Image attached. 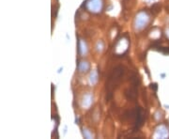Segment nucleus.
Instances as JSON below:
<instances>
[{
	"instance_id": "obj_2",
	"label": "nucleus",
	"mask_w": 169,
	"mask_h": 139,
	"mask_svg": "<svg viewBox=\"0 0 169 139\" xmlns=\"http://www.w3.org/2000/svg\"><path fill=\"white\" fill-rule=\"evenodd\" d=\"M151 87H153L154 90H157V85H156V84H153V85H151Z\"/></svg>"
},
{
	"instance_id": "obj_3",
	"label": "nucleus",
	"mask_w": 169,
	"mask_h": 139,
	"mask_svg": "<svg viewBox=\"0 0 169 139\" xmlns=\"http://www.w3.org/2000/svg\"><path fill=\"white\" fill-rule=\"evenodd\" d=\"M62 70H63V68H60V69H59V70H58V71H57V73H60V72H61V71H62Z\"/></svg>"
},
{
	"instance_id": "obj_1",
	"label": "nucleus",
	"mask_w": 169,
	"mask_h": 139,
	"mask_svg": "<svg viewBox=\"0 0 169 139\" xmlns=\"http://www.w3.org/2000/svg\"><path fill=\"white\" fill-rule=\"evenodd\" d=\"M123 74H124V68L122 66H118L116 67L112 74L110 75V77L108 79V84H107V88H108V97L106 98L107 100H109V98L112 96V91L116 87V86H118L119 81H120V78L123 76Z\"/></svg>"
}]
</instances>
